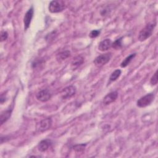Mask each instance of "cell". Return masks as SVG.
Listing matches in <instances>:
<instances>
[{
	"instance_id": "cell-1",
	"label": "cell",
	"mask_w": 158,
	"mask_h": 158,
	"mask_svg": "<svg viewBox=\"0 0 158 158\" xmlns=\"http://www.w3.org/2000/svg\"><path fill=\"white\" fill-rule=\"evenodd\" d=\"M156 22H153L148 23L139 33L138 40L141 42L146 41L152 35L153 31L156 27Z\"/></svg>"
},
{
	"instance_id": "cell-2",
	"label": "cell",
	"mask_w": 158,
	"mask_h": 158,
	"mask_svg": "<svg viewBox=\"0 0 158 158\" xmlns=\"http://www.w3.org/2000/svg\"><path fill=\"white\" fill-rule=\"evenodd\" d=\"M66 8V4L64 1L54 0L49 4L48 9L51 13H58L63 11Z\"/></svg>"
},
{
	"instance_id": "cell-3",
	"label": "cell",
	"mask_w": 158,
	"mask_h": 158,
	"mask_svg": "<svg viewBox=\"0 0 158 158\" xmlns=\"http://www.w3.org/2000/svg\"><path fill=\"white\" fill-rule=\"evenodd\" d=\"M155 95L154 93L147 94L140 98L136 102V106L139 107H145L149 106L154 100Z\"/></svg>"
},
{
	"instance_id": "cell-4",
	"label": "cell",
	"mask_w": 158,
	"mask_h": 158,
	"mask_svg": "<svg viewBox=\"0 0 158 158\" xmlns=\"http://www.w3.org/2000/svg\"><path fill=\"white\" fill-rule=\"evenodd\" d=\"M112 57V52H107L101 54L95 58V59L94 60V64L98 67H102L106 65L107 62H109L111 59Z\"/></svg>"
},
{
	"instance_id": "cell-5",
	"label": "cell",
	"mask_w": 158,
	"mask_h": 158,
	"mask_svg": "<svg viewBox=\"0 0 158 158\" xmlns=\"http://www.w3.org/2000/svg\"><path fill=\"white\" fill-rule=\"evenodd\" d=\"M76 93V88L74 86H69L64 88L60 92L61 98L63 99H68L73 96Z\"/></svg>"
},
{
	"instance_id": "cell-6",
	"label": "cell",
	"mask_w": 158,
	"mask_h": 158,
	"mask_svg": "<svg viewBox=\"0 0 158 158\" xmlns=\"http://www.w3.org/2000/svg\"><path fill=\"white\" fill-rule=\"evenodd\" d=\"M52 125V120L51 118H46L41 120L36 126L37 130L43 132L44 131L48 130L49 129Z\"/></svg>"
},
{
	"instance_id": "cell-7",
	"label": "cell",
	"mask_w": 158,
	"mask_h": 158,
	"mask_svg": "<svg viewBox=\"0 0 158 158\" xmlns=\"http://www.w3.org/2000/svg\"><path fill=\"white\" fill-rule=\"evenodd\" d=\"M52 96V94L48 89H43L39 92L37 93L36 94V99L41 101V102H46L49 101Z\"/></svg>"
},
{
	"instance_id": "cell-8",
	"label": "cell",
	"mask_w": 158,
	"mask_h": 158,
	"mask_svg": "<svg viewBox=\"0 0 158 158\" xmlns=\"http://www.w3.org/2000/svg\"><path fill=\"white\" fill-rule=\"evenodd\" d=\"M33 14H34V9H33V7L31 6L27 11L23 17V24H24L25 30H27L29 28L31 20L33 17Z\"/></svg>"
},
{
	"instance_id": "cell-9",
	"label": "cell",
	"mask_w": 158,
	"mask_h": 158,
	"mask_svg": "<svg viewBox=\"0 0 158 158\" xmlns=\"http://www.w3.org/2000/svg\"><path fill=\"white\" fill-rule=\"evenodd\" d=\"M118 98V93L117 91H112L109 93H108L107 95L105 96V97L103 98L102 103L104 105H109L110 103L114 102Z\"/></svg>"
},
{
	"instance_id": "cell-10",
	"label": "cell",
	"mask_w": 158,
	"mask_h": 158,
	"mask_svg": "<svg viewBox=\"0 0 158 158\" xmlns=\"http://www.w3.org/2000/svg\"><path fill=\"white\" fill-rule=\"evenodd\" d=\"M112 41L110 39H105L101 41L98 44V49L100 51L104 52L109 49L112 47Z\"/></svg>"
},
{
	"instance_id": "cell-11",
	"label": "cell",
	"mask_w": 158,
	"mask_h": 158,
	"mask_svg": "<svg viewBox=\"0 0 158 158\" xmlns=\"http://www.w3.org/2000/svg\"><path fill=\"white\" fill-rule=\"evenodd\" d=\"M52 145V142L49 139L41 140L38 144V149L41 152L46 151Z\"/></svg>"
},
{
	"instance_id": "cell-12",
	"label": "cell",
	"mask_w": 158,
	"mask_h": 158,
	"mask_svg": "<svg viewBox=\"0 0 158 158\" xmlns=\"http://www.w3.org/2000/svg\"><path fill=\"white\" fill-rule=\"evenodd\" d=\"M84 62V58L81 56H78L73 58L71 62V68L73 70L78 69Z\"/></svg>"
},
{
	"instance_id": "cell-13",
	"label": "cell",
	"mask_w": 158,
	"mask_h": 158,
	"mask_svg": "<svg viewBox=\"0 0 158 158\" xmlns=\"http://www.w3.org/2000/svg\"><path fill=\"white\" fill-rule=\"evenodd\" d=\"M12 114V109H7L1 112L0 115V123L2 125L4 122H6L10 117Z\"/></svg>"
},
{
	"instance_id": "cell-14",
	"label": "cell",
	"mask_w": 158,
	"mask_h": 158,
	"mask_svg": "<svg viewBox=\"0 0 158 158\" xmlns=\"http://www.w3.org/2000/svg\"><path fill=\"white\" fill-rule=\"evenodd\" d=\"M70 56V52L69 51H62L56 55V59L59 62H61L65 60Z\"/></svg>"
},
{
	"instance_id": "cell-15",
	"label": "cell",
	"mask_w": 158,
	"mask_h": 158,
	"mask_svg": "<svg viewBox=\"0 0 158 158\" xmlns=\"http://www.w3.org/2000/svg\"><path fill=\"white\" fill-rule=\"evenodd\" d=\"M136 53H133V54H131L129 56H128L127 57H125L123 59V60L121 62L120 67L122 68H125L127 66H128L130 64V63L131 62V61L132 60V59H133V58L136 56Z\"/></svg>"
},
{
	"instance_id": "cell-16",
	"label": "cell",
	"mask_w": 158,
	"mask_h": 158,
	"mask_svg": "<svg viewBox=\"0 0 158 158\" xmlns=\"http://www.w3.org/2000/svg\"><path fill=\"white\" fill-rule=\"evenodd\" d=\"M122 73V71L120 69H117L115 70H114L110 75L109 77V83L110 82H113L115 81V80H117L118 78L120 77V75Z\"/></svg>"
},
{
	"instance_id": "cell-17",
	"label": "cell",
	"mask_w": 158,
	"mask_h": 158,
	"mask_svg": "<svg viewBox=\"0 0 158 158\" xmlns=\"http://www.w3.org/2000/svg\"><path fill=\"white\" fill-rule=\"evenodd\" d=\"M123 36H121L120 38L117 39L116 40H115L112 43V48H114V49L116 50H118L122 48V39H123Z\"/></svg>"
},
{
	"instance_id": "cell-18",
	"label": "cell",
	"mask_w": 158,
	"mask_h": 158,
	"mask_svg": "<svg viewBox=\"0 0 158 158\" xmlns=\"http://www.w3.org/2000/svg\"><path fill=\"white\" fill-rule=\"evenodd\" d=\"M86 146V144H77V145H75L73 146V149L77 152H81L84 151L85 148V146Z\"/></svg>"
},
{
	"instance_id": "cell-19",
	"label": "cell",
	"mask_w": 158,
	"mask_h": 158,
	"mask_svg": "<svg viewBox=\"0 0 158 158\" xmlns=\"http://www.w3.org/2000/svg\"><path fill=\"white\" fill-rule=\"evenodd\" d=\"M158 82V78H157V70L156 71V72L154 73V75L152 76L150 80V83L151 85L154 86L157 84Z\"/></svg>"
},
{
	"instance_id": "cell-20",
	"label": "cell",
	"mask_w": 158,
	"mask_h": 158,
	"mask_svg": "<svg viewBox=\"0 0 158 158\" xmlns=\"http://www.w3.org/2000/svg\"><path fill=\"white\" fill-rule=\"evenodd\" d=\"M100 33H101L100 30H93L90 31V33L89 34V36L91 38H95L100 35Z\"/></svg>"
},
{
	"instance_id": "cell-21",
	"label": "cell",
	"mask_w": 158,
	"mask_h": 158,
	"mask_svg": "<svg viewBox=\"0 0 158 158\" xmlns=\"http://www.w3.org/2000/svg\"><path fill=\"white\" fill-rule=\"evenodd\" d=\"M8 38V33L6 31H1V41H6Z\"/></svg>"
},
{
	"instance_id": "cell-22",
	"label": "cell",
	"mask_w": 158,
	"mask_h": 158,
	"mask_svg": "<svg viewBox=\"0 0 158 158\" xmlns=\"http://www.w3.org/2000/svg\"><path fill=\"white\" fill-rule=\"evenodd\" d=\"M0 100H1V104H3V102H5V101H6V97H5V95L4 96V95H3V94H1V99H0Z\"/></svg>"
}]
</instances>
